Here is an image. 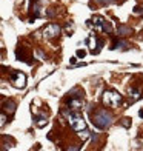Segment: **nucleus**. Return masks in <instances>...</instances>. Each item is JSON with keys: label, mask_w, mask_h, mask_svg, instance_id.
Segmentation results:
<instances>
[{"label": "nucleus", "mask_w": 143, "mask_h": 151, "mask_svg": "<svg viewBox=\"0 0 143 151\" xmlns=\"http://www.w3.org/2000/svg\"><path fill=\"white\" fill-rule=\"evenodd\" d=\"M111 122H112V116L106 109H97L92 114V123L97 128H106L111 125Z\"/></svg>", "instance_id": "f257e3e1"}, {"label": "nucleus", "mask_w": 143, "mask_h": 151, "mask_svg": "<svg viewBox=\"0 0 143 151\" xmlns=\"http://www.w3.org/2000/svg\"><path fill=\"white\" fill-rule=\"evenodd\" d=\"M103 104L109 108H117L120 104H122V96L117 93V91H105L103 93Z\"/></svg>", "instance_id": "f03ea898"}, {"label": "nucleus", "mask_w": 143, "mask_h": 151, "mask_svg": "<svg viewBox=\"0 0 143 151\" xmlns=\"http://www.w3.org/2000/svg\"><path fill=\"white\" fill-rule=\"evenodd\" d=\"M91 25H92V28L99 32H111V29H112L109 22H106V20L100 16H94L91 19Z\"/></svg>", "instance_id": "7ed1b4c3"}, {"label": "nucleus", "mask_w": 143, "mask_h": 151, "mask_svg": "<svg viewBox=\"0 0 143 151\" xmlns=\"http://www.w3.org/2000/svg\"><path fill=\"white\" fill-rule=\"evenodd\" d=\"M68 122H69V125L72 127L74 131H77V133L86 129V123H85L83 117H82L80 114H77V113H72V114L68 116Z\"/></svg>", "instance_id": "20e7f679"}, {"label": "nucleus", "mask_w": 143, "mask_h": 151, "mask_svg": "<svg viewBox=\"0 0 143 151\" xmlns=\"http://www.w3.org/2000/svg\"><path fill=\"white\" fill-rule=\"evenodd\" d=\"M11 83L16 88H25L26 85V76L20 71H14L11 74Z\"/></svg>", "instance_id": "39448f33"}, {"label": "nucleus", "mask_w": 143, "mask_h": 151, "mask_svg": "<svg viewBox=\"0 0 143 151\" xmlns=\"http://www.w3.org/2000/svg\"><path fill=\"white\" fill-rule=\"evenodd\" d=\"M60 34V26L57 23H49L43 29V37L45 39H52V37H57Z\"/></svg>", "instance_id": "423d86ee"}, {"label": "nucleus", "mask_w": 143, "mask_h": 151, "mask_svg": "<svg viewBox=\"0 0 143 151\" xmlns=\"http://www.w3.org/2000/svg\"><path fill=\"white\" fill-rule=\"evenodd\" d=\"M86 43H88V48H89V51H92V52H97V51L100 50V46L103 45V42H102V40H99L97 37L94 36V34L88 36Z\"/></svg>", "instance_id": "0eeeda50"}, {"label": "nucleus", "mask_w": 143, "mask_h": 151, "mask_svg": "<svg viewBox=\"0 0 143 151\" xmlns=\"http://www.w3.org/2000/svg\"><path fill=\"white\" fill-rule=\"evenodd\" d=\"M68 105L72 109H80L83 105V96H71L69 100H68Z\"/></svg>", "instance_id": "6e6552de"}, {"label": "nucleus", "mask_w": 143, "mask_h": 151, "mask_svg": "<svg viewBox=\"0 0 143 151\" xmlns=\"http://www.w3.org/2000/svg\"><path fill=\"white\" fill-rule=\"evenodd\" d=\"M36 125H37V127H40V128L46 125V117H45L43 114H40V116H36Z\"/></svg>", "instance_id": "1a4fd4ad"}, {"label": "nucleus", "mask_w": 143, "mask_h": 151, "mask_svg": "<svg viewBox=\"0 0 143 151\" xmlns=\"http://www.w3.org/2000/svg\"><path fill=\"white\" fill-rule=\"evenodd\" d=\"M119 34H120V36L131 34V28H129V26H125V25H120V26H119Z\"/></svg>", "instance_id": "9d476101"}, {"label": "nucleus", "mask_w": 143, "mask_h": 151, "mask_svg": "<svg viewBox=\"0 0 143 151\" xmlns=\"http://www.w3.org/2000/svg\"><path fill=\"white\" fill-rule=\"evenodd\" d=\"M5 109L8 113H14L16 111V104L14 102H8V104H5Z\"/></svg>", "instance_id": "9b49d317"}, {"label": "nucleus", "mask_w": 143, "mask_h": 151, "mask_svg": "<svg viewBox=\"0 0 143 151\" xmlns=\"http://www.w3.org/2000/svg\"><path fill=\"white\" fill-rule=\"evenodd\" d=\"M132 12H134L135 16H140V14H143V6H135Z\"/></svg>", "instance_id": "f8f14e48"}, {"label": "nucleus", "mask_w": 143, "mask_h": 151, "mask_svg": "<svg viewBox=\"0 0 143 151\" xmlns=\"http://www.w3.org/2000/svg\"><path fill=\"white\" fill-rule=\"evenodd\" d=\"M79 136L82 137V139H88V137H89V133H88V129H83V131L79 133Z\"/></svg>", "instance_id": "ddd939ff"}, {"label": "nucleus", "mask_w": 143, "mask_h": 151, "mask_svg": "<svg viewBox=\"0 0 143 151\" xmlns=\"http://www.w3.org/2000/svg\"><path fill=\"white\" fill-rule=\"evenodd\" d=\"M76 56H77V57H82V59H83V57L86 56V52H85L83 50H77V52H76Z\"/></svg>", "instance_id": "4468645a"}, {"label": "nucleus", "mask_w": 143, "mask_h": 151, "mask_svg": "<svg viewBox=\"0 0 143 151\" xmlns=\"http://www.w3.org/2000/svg\"><path fill=\"white\" fill-rule=\"evenodd\" d=\"M95 2L97 3H100V5H109L112 0H95Z\"/></svg>", "instance_id": "2eb2a0df"}, {"label": "nucleus", "mask_w": 143, "mask_h": 151, "mask_svg": "<svg viewBox=\"0 0 143 151\" xmlns=\"http://www.w3.org/2000/svg\"><path fill=\"white\" fill-rule=\"evenodd\" d=\"M119 46H128L126 42H115L114 43V48H119Z\"/></svg>", "instance_id": "dca6fc26"}, {"label": "nucleus", "mask_w": 143, "mask_h": 151, "mask_svg": "<svg viewBox=\"0 0 143 151\" xmlns=\"http://www.w3.org/2000/svg\"><path fill=\"white\" fill-rule=\"evenodd\" d=\"M5 122H6V116H5V113L2 114V122H0V123H2V127L5 125Z\"/></svg>", "instance_id": "f3484780"}, {"label": "nucleus", "mask_w": 143, "mask_h": 151, "mask_svg": "<svg viewBox=\"0 0 143 151\" xmlns=\"http://www.w3.org/2000/svg\"><path fill=\"white\" fill-rule=\"evenodd\" d=\"M128 120H129V119H123V122H122V123H123L125 127H129V122H128Z\"/></svg>", "instance_id": "a211bd4d"}, {"label": "nucleus", "mask_w": 143, "mask_h": 151, "mask_svg": "<svg viewBox=\"0 0 143 151\" xmlns=\"http://www.w3.org/2000/svg\"><path fill=\"white\" fill-rule=\"evenodd\" d=\"M139 116H140V117H143V108H142L140 111H139Z\"/></svg>", "instance_id": "6ab92c4d"}]
</instances>
